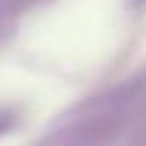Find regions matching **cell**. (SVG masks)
<instances>
[{
    "label": "cell",
    "mask_w": 146,
    "mask_h": 146,
    "mask_svg": "<svg viewBox=\"0 0 146 146\" xmlns=\"http://www.w3.org/2000/svg\"><path fill=\"white\" fill-rule=\"evenodd\" d=\"M5 129H9V118H5V116H0V133L5 131Z\"/></svg>",
    "instance_id": "6da1fadb"
},
{
    "label": "cell",
    "mask_w": 146,
    "mask_h": 146,
    "mask_svg": "<svg viewBox=\"0 0 146 146\" xmlns=\"http://www.w3.org/2000/svg\"><path fill=\"white\" fill-rule=\"evenodd\" d=\"M0 15H2V9H0Z\"/></svg>",
    "instance_id": "7a4b0ae2"
}]
</instances>
